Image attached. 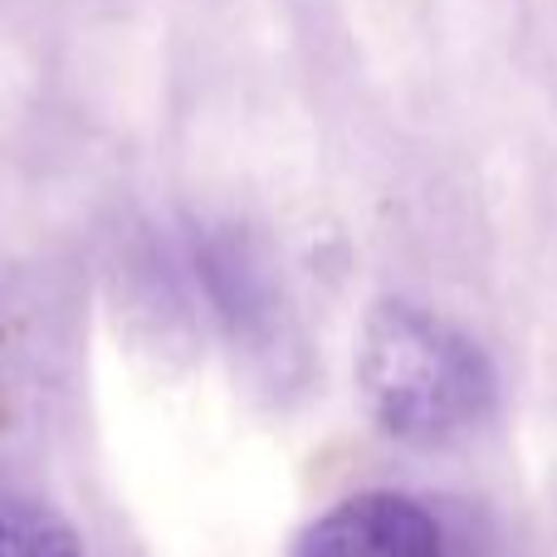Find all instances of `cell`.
<instances>
[{"instance_id":"obj_1","label":"cell","mask_w":557,"mask_h":557,"mask_svg":"<svg viewBox=\"0 0 557 557\" xmlns=\"http://www.w3.org/2000/svg\"><path fill=\"white\" fill-rule=\"evenodd\" d=\"M357 392L376 431L401 445H450L494 411V362L445 313L386 298L367 313L357 347Z\"/></svg>"},{"instance_id":"obj_2","label":"cell","mask_w":557,"mask_h":557,"mask_svg":"<svg viewBox=\"0 0 557 557\" xmlns=\"http://www.w3.org/2000/svg\"><path fill=\"white\" fill-rule=\"evenodd\" d=\"M294 557H445V543L425 504L372 490L318 513L298 533Z\"/></svg>"},{"instance_id":"obj_3","label":"cell","mask_w":557,"mask_h":557,"mask_svg":"<svg viewBox=\"0 0 557 557\" xmlns=\"http://www.w3.org/2000/svg\"><path fill=\"white\" fill-rule=\"evenodd\" d=\"M0 557H88L84 539L54 504L0 490Z\"/></svg>"}]
</instances>
